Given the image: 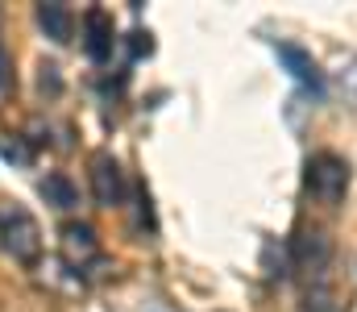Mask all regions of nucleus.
<instances>
[{
  "mask_svg": "<svg viewBox=\"0 0 357 312\" xmlns=\"http://www.w3.org/2000/svg\"><path fill=\"white\" fill-rule=\"evenodd\" d=\"M8 88H13V54H8V46L0 38V92H8Z\"/></svg>",
  "mask_w": 357,
  "mask_h": 312,
  "instance_id": "9d476101",
  "label": "nucleus"
},
{
  "mask_svg": "<svg viewBox=\"0 0 357 312\" xmlns=\"http://www.w3.org/2000/svg\"><path fill=\"white\" fill-rule=\"evenodd\" d=\"M84 50H88L91 63H104L108 54H112V42H116V34H112V17L104 13V8H88L84 13Z\"/></svg>",
  "mask_w": 357,
  "mask_h": 312,
  "instance_id": "39448f33",
  "label": "nucleus"
},
{
  "mask_svg": "<svg viewBox=\"0 0 357 312\" xmlns=\"http://www.w3.org/2000/svg\"><path fill=\"white\" fill-rule=\"evenodd\" d=\"M0 246L4 254H13L17 262H33L42 254V229L29 216V208H21L17 200L0 205Z\"/></svg>",
  "mask_w": 357,
  "mask_h": 312,
  "instance_id": "f257e3e1",
  "label": "nucleus"
},
{
  "mask_svg": "<svg viewBox=\"0 0 357 312\" xmlns=\"http://www.w3.org/2000/svg\"><path fill=\"white\" fill-rule=\"evenodd\" d=\"M91 171V196H96V205L100 208H121L125 205V171H121V163L108 154V150H96L88 163Z\"/></svg>",
  "mask_w": 357,
  "mask_h": 312,
  "instance_id": "7ed1b4c3",
  "label": "nucleus"
},
{
  "mask_svg": "<svg viewBox=\"0 0 357 312\" xmlns=\"http://www.w3.org/2000/svg\"><path fill=\"white\" fill-rule=\"evenodd\" d=\"M63 254H67V262H75V267H84L96 258V229L84 225V221H67L63 225Z\"/></svg>",
  "mask_w": 357,
  "mask_h": 312,
  "instance_id": "423d86ee",
  "label": "nucleus"
},
{
  "mask_svg": "<svg viewBox=\"0 0 357 312\" xmlns=\"http://www.w3.org/2000/svg\"><path fill=\"white\" fill-rule=\"evenodd\" d=\"M38 25H42V29H46V38H50V42H59V46H67V42H71V34H75V17H71V8H67V4H59V0L38 4Z\"/></svg>",
  "mask_w": 357,
  "mask_h": 312,
  "instance_id": "0eeeda50",
  "label": "nucleus"
},
{
  "mask_svg": "<svg viewBox=\"0 0 357 312\" xmlns=\"http://www.w3.org/2000/svg\"><path fill=\"white\" fill-rule=\"evenodd\" d=\"M42 196H46V200H50L54 208H75V200H79V192H75V184H71L67 175H59V171L42 179Z\"/></svg>",
  "mask_w": 357,
  "mask_h": 312,
  "instance_id": "1a4fd4ad",
  "label": "nucleus"
},
{
  "mask_svg": "<svg viewBox=\"0 0 357 312\" xmlns=\"http://www.w3.org/2000/svg\"><path fill=\"white\" fill-rule=\"evenodd\" d=\"M291 258H295V267L307 275V283L328 279V262H333V242H328V233H320V229L299 233V242H295Z\"/></svg>",
  "mask_w": 357,
  "mask_h": 312,
  "instance_id": "20e7f679",
  "label": "nucleus"
},
{
  "mask_svg": "<svg viewBox=\"0 0 357 312\" xmlns=\"http://www.w3.org/2000/svg\"><path fill=\"white\" fill-rule=\"evenodd\" d=\"M349 188V163L341 154H312L307 158V192L320 200V205H337Z\"/></svg>",
  "mask_w": 357,
  "mask_h": 312,
  "instance_id": "f03ea898",
  "label": "nucleus"
},
{
  "mask_svg": "<svg viewBox=\"0 0 357 312\" xmlns=\"http://www.w3.org/2000/svg\"><path fill=\"white\" fill-rule=\"evenodd\" d=\"M274 54L291 67V75L303 84V88H320V71H316V63H312V54L307 50H299V46H287V42H278L274 46Z\"/></svg>",
  "mask_w": 357,
  "mask_h": 312,
  "instance_id": "6e6552de",
  "label": "nucleus"
}]
</instances>
